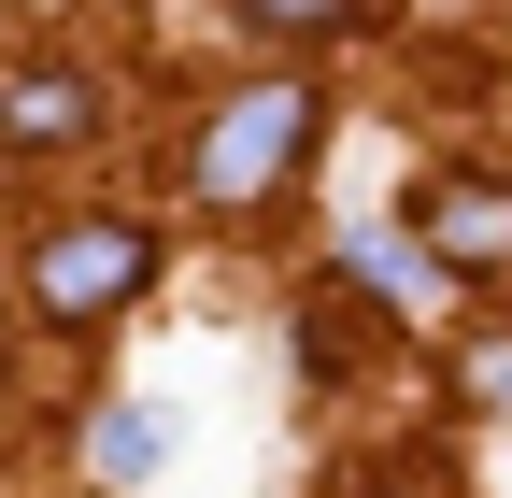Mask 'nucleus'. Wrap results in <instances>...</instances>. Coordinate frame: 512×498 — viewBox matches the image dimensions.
I'll use <instances>...</instances> for the list:
<instances>
[{
  "mask_svg": "<svg viewBox=\"0 0 512 498\" xmlns=\"http://www.w3.org/2000/svg\"><path fill=\"white\" fill-rule=\"evenodd\" d=\"M271 43H328V29H370V0H242Z\"/></svg>",
  "mask_w": 512,
  "mask_h": 498,
  "instance_id": "obj_7",
  "label": "nucleus"
},
{
  "mask_svg": "<svg viewBox=\"0 0 512 498\" xmlns=\"http://www.w3.org/2000/svg\"><path fill=\"white\" fill-rule=\"evenodd\" d=\"M342 271H356V285H384V299H413V314L441 299V271L413 257V242H384V228H356V242H342Z\"/></svg>",
  "mask_w": 512,
  "mask_h": 498,
  "instance_id": "obj_6",
  "label": "nucleus"
},
{
  "mask_svg": "<svg viewBox=\"0 0 512 498\" xmlns=\"http://www.w3.org/2000/svg\"><path fill=\"white\" fill-rule=\"evenodd\" d=\"M299 157H313V86H242L214 129H200V200L214 214H256Z\"/></svg>",
  "mask_w": 512,
  "mask_h": 498,
  "instance_id": "obj_1",
  "label": "nucleus"
},
{
  "mask_svg": "<svg viewBox=\"0 0 512 498\" xmlns=\"http://www.w3.org/2000/svg\"><path fill=\"white\" fill-rule=\"evenodd\" d=\"M470 385H484V399L512 413V342H484V356H470Z\"/></svg>",
  "mask_w": 512,
  "mask_h": 498,
  "instance_id": "obj_9",
  "label": "nucleus"
},
{
  "mask_svg": "<svg viewBox=\"0 0 512 498\" xmlns=\"http://www.w3.org/2000/svg\"><path fill=\"white\" fill-rule=\"evenodd\" d=\"M100 129V86L86 72H15L0 86V143H86Z\"/></svg>",
  "mask_w": 512,
  "mask_h": 498,
  "instance_id": "obj_4",
  "label": "nucleus"
},
{
  "mask_svg": "<svg viewBox=\"0 0 512 498\" xmlns=\"http://www.w3.org/2000/svg\"><path fill=\"white\" fill-rule=\"evenodd\" d=\"M128 285H157V228H114V214H86V228H57L43 257H29V299L57 328H86V314H114Z\"/></svg>",
  "mask_w": 512,
  "mask_h": 498,
  "instance_id": "obj_2",
  "label": "nucleus"
},
{
  "mask_svg": "<svg viewBox=\"0 0 512 498\" xmlns=\"http://www.w3.org/2000/svg\"><path fill=\"white\" fill-rule=\"evenodd\" d=\"M427 271H512V185H427V242H413Z\"/></svg>",
  "mask_w": 512,
  "mask_h": 498,
  "instance_id": "obj_3",
  "label": "nucleus"
},
{
  "mask_svg": "<svg viewBox=\"0 0 512 498\" xmlns=\"http://www.w3.org/2000/svg\"><path fill=\"white\" fill-rule=\"evenodd\" d=\"M342 498H456V484H441V470H427V456H399V470H356V484H342Z\"/></svg>",
  "mask_w": 512,
  "mask_h": 498,
  "instance_id": "obj_8",
  "label": "nucleus"
},
{
  "mask_svg": "<svg viewBox=\"0 0 512 498\" xmlns=\"http://www.w3.org/2000/svg\"><path fill=\"white\" fill-rule=\"evenodd\" d=\"M171 427H185L171 399H114V413H100V484H143V470H171Z\"/></svg>",
  "mask_w": 512,
  "mask_h": 498,
  "instance_id": "obj_5",
  "label": "nucleus"
}]
</instances>
